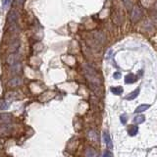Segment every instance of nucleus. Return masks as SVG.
<instances>
[{
  "mask_svg": "<svg viewBox=\"0 0 157 157\" xmlns=\"http://www.w3.org/2000/svg\"><path fill=\"white\" fill-rule=\"evenodd\" d=\"M82 70H84L85 75L88 78L91 89L94 90L96 93H99V91L101 90V81H100L97 72L89 64L82 65Z\"/></svg>",
  "mask_w": 157,
  "mask_h": 157,
  "instance_id": "f257e3e1",
  "label": "nucleus"
},
{
  "mask_svg": "<svg viewBox=\"0 0 157 157\" xmlns=\"http://www.w3.org/2000/svg\"><path fill=\"white\" fill-rule=\"evenodd\" d=\"M18 18H19V14L17 11H10L9 14H8L7 17V23L9 24L10 27H16L17 22H18Z\"/></svg>",
  "mask_w": 157,
  "mask_h": 157,
  "instance_id": "f03ea898",
  "label": "nucleus"
},
{
  "mask_svg": "<svg viewBox=\"0 0 157 157\" xmlns=\"http://www.w3.org/2000/svg\"><path fill=\"white\" fill-rule=\"evenodd\" d=\"M141 16H142V11L141 8L138 6L134 7L133 12H132V18H131L133 23H137V22L141 18Z\"/></svg>",
  "mask_w": 157,
  "mask_h": 157,
  "instance_id": "7ed1b4c3",
  "label": "nucleus"
},
{
  "mask_svg": "<svg viewBox=\"0 0 157 157\" xmlns=\"http://www.w3.org/2000/svg\"><path fill=\"white\" fill-rule=\"evenodd\" d=\"M12 121V114L10 113H1L0 114V124H8Z\"/></svg>",
  "mask_w": 157,
  "mask_h": 157,
  "instance_id": "20e7f679",
  "label": "nucleus"
},
{
  "mask_svg": "<svg viewBox=\"0 0 157 157\" xmlns=\"http://www.w3.org/2000/svg\"><path fill=\"white\" fill-rule=\"evenodd\" d=\"M22 78H19V77H15L11 78V80L7 82V85L9 86V88H17V86H19L22 85Z\"/></svg>",
  "mask_w": 157,
  "mask_h": 157,
  "instance_id": "39448f33",
  "label": "nucleus"
},
{
  "mask_svg": "<svg viewBox=\"0 0 157 157\" xmlns=\"http://www.w3.org/2000/svg\"><path fill=\"white\" fill-rule=\"evenodd\" d=\"M19 59H20V57H19L18 54L12 53V54H10L9 56H8L7 63H8V65H10V66H14L15 64L19 63Z\"/></svg>",
  "mask_w": 157,
  "mask_h": 157,
  "instance_id": "423d86ee",
  "label": "nucleus"
},
{
  "mask_svg": "<svg viewBox=\"0 0 157 157\" xmlns=\"http://www.w3.org/2000/svg\"><path fill=\"white\" fill-rule=\"evenodd\" d=\"M11 131H12L11 126H8V124L3 125L0 127V136L6 137V136H8V134H11Z\"/></svg>",
  "mask_w": 157,
  "mask_h": 157,
  "instance_id": "0eeeda50",
  "label": "nucleus"
},
{
  "mask_svg": "<svg viewBox=\"0 0 157 157\" xmlns=\"http://www.w3.org/2000/svg\"><path fill=\"white\" fill-rule=\"evenodd\" d=\"M85 157H98V153L94 148L88 147L85 149Z\"/></svg>",
  "mask_w": 157,
  "mask_h": 157,
  "instance_id": "6e6552de",
  "label": "nucleus"
},
{
  "mask_svg": "<svg viewBox=\"0 0 157 157\" xmlns=\"http://www.w3.org/2000/svg\"><path fill=\"white\" fill-rule=\"evenodd\" d=\"M103 139H104V141H105L107 147L112 148V146H113V145H112V141H111L110 136H109L107 132H104V133H103Z\"/></svg>",
  "mask_w": 157,
  "mask_h": 157,
  "instance_id": "1a4fd4ad",
  "label": "nucleus"
},
{
  "mask_svg": "<svg viewBox=\"0 0 157 157\" xmlns=\"http://www.w3.org/2000/svg\"><path fill=\"white\" fill-rule=\"evenodd\" d=\"M134 82H137V77L134 74H129L125 77V82L126 84H134Z\"/></svg>",
  "mask_w": 157,
  "mask_h": 157,
  "instance_id": "9d476101",
  "label": "nucleus"
},
{
  "mask_svg": "<svg viewBox=\"0 0 157 157\" xmlns=\"http://www.w3.org/2000/svg\"><path fill=\"white\" fill-rule=\"evenodd\" d=\"M138 128L137 127V126H134V125L129 126V128H128V134H130L131 137L136 136V134H138Z\"/></svg>",
  "mask_w": 157,
  "mask_h": 157,
  "instance_id": "9b49d317",
  "label": "nucleus"
},
{
  "mask_svg": "<svg viewBox=\"0 0 157 157\" xmlns=\"http://www.w3.org/2000/svg\"><path fill=\"white\" fill-rule=\"evenodd\" d=\"M138 94H139V88H137L136 90L133 91L132 93L128 94V96L126 97V99H127V100H133L134 98H137V96H138Z\"/></svg>",
  "mask_w": 157,
  "mask_h": 157,
  "instance_id": "f8f14e48",
  "label": "nucleus"
},
{
  "mask_svg": "<svg viewBox=\"0 0 157 157\" xmlns=\"http://www.w3.org/2000/svg\"><path fill=\"white\" fill-rule=\"evenodd\" d=\"M150 106L148 105V104H141V105H139L137 107V109L134 110V113H141L143 111H145L147 110L148 108H149Z\"/></svg>",
  "mask_w": 157,
  "mask_h": 157,
  "instance_id": "ddd939ff",
  "label": "nucleus"
},
{
  "mask_svg": "<svg viewBox=\"0 0 157 157\" xmlns=\"http://www.w3.org/2000/svg\"><path fill=\"white\" fill-rule=\"evenodd\" d=\"M145 121V117L143 116V115H138V116H136L134 118V124H141V123H143V122Z\"/></svg>",
  "mask_w": 157,
  "mask_h": 157,
  "instance_id": "4468645a",
  "label": "nucleus"
},
{
  "mask_svg": "<svg viewBox=\"0 0 157 157\" xmlns=\"http://www.w3.org/2000/svg\"><path fill=\"white\" fill-rule=\"evenodd\" d=\"M111 92L113 94L120 95V94L123 93V89H122V86H118V88H111Z\"/></svg>",
  "mask_w": 157,
  "mask_h": 157,
  "instance_id": "2eb2a0df",
  "label": "nucleus"
},
{
  "mask_svg": "<svg viewBox=\"0 0 157 157\" xmlns=\"http://www.w3.org/2000/svg\"><path fill=\"white\" fill-rule=\"evenodd\" d=\"M19 46H20V42L18 41V40H15L14 42H13L12 43V44L10 45V51H16L17 49H18L19 48Z\"/></svg>",
  "mask_w": 157,
  "mask_h": 157,
  "instance_id": "dca6fc26",
  "label": "nucleus"
},
{
  "mask_svg": "<svg viewBox=\"0 0 157 157\" xmlns=\"http://www.w3.org/2000/svg\"><path fill=\"white\" fill-rule=\"evenodd\" d=\"M89 138L91 139H92V141H98V136H97V134L94 132V131H90V132L89 133Z\"/></svg>",
  "mask_w": 157,
  "mask_h": 157,
  "instance_id": "f3484780",
  "label": "nucleus"
},
{
  "mask_svg": "<svg viewBox=\"0 0 157 157\" xmlns=\"http://www.w3.org/2000/svg\"><path fill=\"white\" fill-rule=\"evenodd\" d=\"M9 102L8 101H2L1 103H0V109L1 110H5V109H8L9 108Z\"/></svg>",
  "mask_w": 157,
  "mask_h": 157,
  "instance_id": "a211bd4d",
  "label": "nucleus"
},
{
  "mask_svg": "<svg viewBox=\"0 0 157 157\" xmlns=\"http://www.w3.org/2000/svg\"><path fill=\"white\" fill-rule=\"evenodd\" d=\"M120 120H121V123L122 124H126L127 123V121H128V117L126 114H123V115H121L120 116Z\"/></svg>",
  "mask_w": 157,
  "mask_h": 157,
  "instance_id": "6ab92c4d",
  "label": "nucleus"
},
{
  "mask_svg": "<svg viewBox=\"0 0 157 157\" xmlns=\"http://www.w3.org/2000/svg\"><path fill=\"white\" fill-rule=\"evenodd\" d=\"M102 157H114V156H113V154L111 153L110 151H105L103 153V156Z\"/></svg>",
  "mask_w": 157,
  "mask_h": 157,
  "instance_id": "aec40b11",
  "label": "nucleus"
},
{
  "mask_svg": "<svg viewBox=\"0 0 157 157\" xmlns=\"http://www.w3.org/2000/svg\"><path fill=\"white\" fill-rule=\"evenodd\" d=\"M10 3H11V0H5L4 3H3V7L6 9V8H8V6L10 5Z\"/></svg>",
  "mask_w": 157,
  "mask_h": 157,
  "instance_id": "412c9836",
  "label": "nucleus"
},
{
  "mask_svg": "<svg viewBox=\"0 0 157 157\" xmlns=\"http://www.w3.org/2000/svg\"><path fill=\"white\" fill-rule=\"evenodd\" d=\"M25 0H16V4L18 5L20 8L22 7V5H23V3H24Z\"/></svg>",
  "mask_w": 157,
  "mask_h": 157,
  "instance_id": "4be33fe9",
  "label": "nucleus"
},
{
  "mask_svg": "<svg viewBox=\"0 0 157 157\" xmlns=\"http://www.w3.org/2000/svg\"><path fill=\"white\" fill-rule=\"evenodd\" d=\"M123 2H124V4L126 5V7L130 8V6H131V2H130V0H123Z\"/></svg>",
  "mask_w": 157,
  "mask_h": 157,
  "instance_id": "5701e85b",
  "label": "nucleus"
},
{
  "mask_svg": "<svg viewBox=\"0 0 157 157\" xmlns=\"http://www.w3.org/2000/svg\"><path fill=\"white\" fill-rule=\"evenodd\" d=\"M114 78H121V73H120V72H116V73L114 74Z\"/></svg>",
  "mask_w": 157,
  "mask_h": 157,
  "instance_id": "b1692460",
  "label": "nucleus"
}]
</instances>
